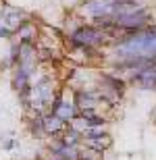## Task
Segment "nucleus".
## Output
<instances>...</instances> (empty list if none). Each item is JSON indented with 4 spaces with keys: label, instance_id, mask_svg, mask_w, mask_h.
Listing matches in <instances>:
<instances>
[{
    "label": "nucleus",
    "instance_id": "obj_3",
    "mask_svg": "<svg viewBox=\"0 0 156 160\" xmlns=\"http://www.w3.org/2000/svg\"><path fill=\"white\" fill-rule=\"evenodd\" d=\"M77 108H79L77 102L67 100V98H63V96H56V100H54L52 106H50V112L58 114L65 123H73V121L77 119Z\"/></svg>",
    "mask_w": 156,
    "mask_h": 160
},
{
    "label": "nucleus",
    "instance_id": "obj_10",
    "mask_svg": "<svg viewBox=\"0 0 156 160\" xmlns=\"http://www.w3.org/2000/svg\"><path fill=\"white\" fill-rule=\"evenodd\" d=\"M56 160H63V158H56Z\"/></svg>",
    "mask_w": 156,
    "mask_h": 160
},
{
    "label": "nucleus",
    "instance_id": "obj_4",
    "mask_svg": "<svg viewBox=\"0 0 156 160\" xmlns=\"http://www.w3.org/2000/svg\"><path fill=\"white\" fill-rule=\"evenodd\" d=\"M0 23L8 27L11 31H19L21 25L27 23V15H25L21 8H15V6H4L0 11Z\"/></svg>",
    "mask_w": 156,
    "mask_h": 160
},
{
    "label": "nucleus",
    "instance_id": "obj_2",
    "mask_svg": "<svg viewBox=\"0 0 156 160\" xmlns=\"http://www.w3.org/2000/svg\"><path fill=\"white\" fill-rule=\"evenodd\" d=\"M29 98H31V106L36 108L38 112H42L44 108L52 106V102L56 100V92H54V85L50 81V77H42L38 79L36 83H31V92H29Z\"/></svg>",
    "mask_w": 156,
    "mask_h": 160
},
{
    "label": "nucleus",
    "instance_id": "obj_11",
    "mask_svg": "<svg viewBox=\"0 0 156 160\" xmlns=\"http://www.w3.org/2000/svg\"><path fill=\"white\" fill-rule=\"evenodd\" d=\"M144 2H146V0H144Z\"/></svg>",
    "mask_w": 156,
    "mask_h": 160
},
{
    "label": "nucleus",
    "instance_id": "obj_7",
    "mask_svg": "<svg viewBox=\"0 0 156 160\" xmlns=\"http://www.w3.org/2000/svg\"><path fill=\"white\" fill-rule=\"evenodd\" d=\"M17 36H19V42H21V44H33V40H36V27L27 21L25 25L19 27Z\"/></svg>",
    "mask_w": 156,
    "mask_h": 160
},
{
    "label": "nucleus",
    "instance_id": "obj_1",
    "mask_svg": "<svg viewBox=\"0 0 156 160\" xmlns=\"http://www.w3.org/2000/svg\"><path fill=\"white\" fill-rule=\"evenodd\" d=\"M110 33L113 31L104 29V27H98V25H81V27H77L71 33L69 42L75 48H79V50H94V48L102 46Z\"/></svg>",
    "mask_w": 156,
    "mask_h": 160
},
{
    "label": "nucleus",
    "instance_id": "obj_9",
    "mask_svg": "<svg viewBox=\"0 0 156 160\" xmlns=\"http://www.w3.org/2000/svg\"><path fill=\"white\" fill-rule=\"evenodd\" d=\"M154 117H156V108H154Z\"/></svg>",
    "mask_w": 156,
    "mask_h": 160
},
{
    "label": "nucleus",
    "instance_id": "obj_5",
    "mask_svg": "<svg viewBox=\"0 0 156 160\" xmlns=\"http://www.w3.org/2000/svg\"><path fill=\"white\" fill-rule=\"evenodd\" d=\"M44 129H46V133H52V135L54 133H63V131H67V123L58 114L48 112V114H44Z\"/></svg>",
    "mask_w": 156,
    "mask_h": 160
},
{
    "label": "nucleus",
    "instance_id": "obj_8",
    "mask_svg": "<svg viewBox=\"0 0 156 160\" xmlns=\"http://www.w3.org/2000/svg\"><path fill=\"white\" fill-rule=\"evenodd\" d=\"M81 160H83V158H81ZM85 160H92V158H85Z\"/></svg>",
    "mask_w": 156,
    "mask_h": 160
},
{
    "label": "nucleus",
    "instance_id": "obj_6",
    "mask_svg": "<svg viewBox=\"0 0 156 160\" xmlns=\"http://www.w3.org/2000/svg\"><path fill=\"white\" fill-rule=\"evenodd\" d=\"M85 143H88V148L96 150V152H102L110 146V135L108 133H100V135H94V137H83Z\"/></svg>",
    "mask_w": 156,
    "mask_h": 160
}]
</instances>
